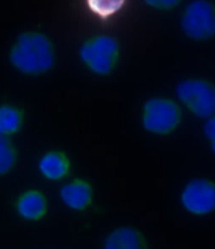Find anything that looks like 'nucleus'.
<instances>
[{
	"label": "nucleus",
	"instance_id": "obj_1",
	"mask_svg": "<svg viewBox=\"0 0 215 249\" xmlns=\"http://www.w3.org/2000/svg\"><path fill=\"white\" fill-rule=\"evenodd\" d=\"M12 64L26 74L38 75L51 70L55 63V50L46 36L26 32L19 36L10 53Z\"/></svg>",
	"mask_w": 215,
	"mask_h": 249
},
{
	"label": "nucleus",
	"instance_id": "obj_2",
	"mask_svg": "<svg viewBox=\"0 0 215 249\" xmlns=\"http://www.w3.org/2000/svg\"><path fill=\"white\" fill-rule=\"evenodd\" d=\"M79 57L91 72L102 76L109 75L118 64L119 45L112 36H96L82 43Z\"/></svg>",
	"mask_w": 215,
	"mask_h": 249
},
{
	"label": "nucleus",
	"instance_id": "obj_3",
	"mask_svg": "<svg viewBox=\"0 0 215 249\" xmlns=\"http://www.w3.org/2000/svg\"><path fill=\"white\" fill-rule=\"evenodd\" d=\"M181 119V108L172 99L154 97L143 106V125L151 133L160 135L170 134L180 124Z\"/></svg>",
	"mask_w": 215,
	"mask_h": 249
},
{
	"label": "nucleus",
	"instance_id": "obj_4",
	"mask_svg": "<svg viewBox=\"0 0 215 249\" xmlns=\"http://www.w3.org/2000/svg\"><path fill=\"white\" fill-rule=\"evenodd\" d=\"M179 100L195 116L210 118L215 114V85L199 79H188L178 84Z\"/></svg>",
	"mask_w": 215,
	"mask_h": 249
},
{
	"label": "nucleus",
	"instance_id": "obj_5",
	"mask_svg": "<svg viewBox=\"0 0 215 249\" xmlns=\"http://www.w3.org/2000/svg\"><path fill=\"white\" fill-rule=\"evenodd\" d=\"M181 27L189 37L205 41L215 36V3L210 0H195L184 9Z\"/></svg>",
	"mask_w": 215,
	"mask_h": 249
},
{
	"label": "nucleus",
	"instance_id": "obj_6",
	"mask_svg": "<svg viewBox=\"0 0 215 249\" xmlns=\"http://www.w3.org/2000/svg\"><path fill=\"white\" fill-rule=\"evenodd\" d=\"M182 205L190 213L202 215L215 211V184L208 179H195L184 188Z\"/></svg>",
	"mask_w": 215,
	"mask_h": 249
},
{
	"label": "nucleus",
	"instance_id": "obj_7",
	"mask_svg": "<svg viewBox=\"0 0 215 249\" xmlns=\"http://www.w3.org/2000/svg\"><path fill=\"white\" fill-rule=\"evenodd\" d=\"M60 196L67 206L77 211H84L92 203V186L85 179L76 178L62 188Z\"/></svg>",
	"mask_w": 215,
	"mask_h": 249
},
{
	"label": "nucleus",
	"instance_id": "obj_8",
	"mask_svg": "<svg viewBox=\"0 0 215 249\" xmlns=\"http://www.w3.org/2000/svg\"><path fill=\"white\" fill-rule=\"evenodd\" d=\"M20 215L26 219L38 221L46 215L48 203L46 197L40 191L31 190L23 193L17 203Z\"/></svg>",
	"mask_w": 215,
	"mask_h": 249
},
{
	"label": "nucleus",
	"instance_id": "obj_9",
	"mask_svg": "<svg viewBox=\"0 0 215 249\" xmlns=\"http://www.w3.org/2000/svg\"><path fill=\"white\" fill-rule=\"evenodd\" d=\"M106 249H147L148 243L137 229L121 227L113 231L106 239Z\"/></svg>",
	"mask_w": 215,
	"mask_h": 249
},
{
	"label": "nucleus",
	"instance_id": "obj_10",
	"mask_svg": "<svg viewBox=\"0 0 215 249\" xmlns=\"http://www.w3.org/2000/svg\"><path fill=\"white\" fill-rule=\"evenodd\" d=\"M39 168L43 176L52 180H59L68 175L71 162L66 153L54 150L45 154L41 159Z\"/></svg>",
	"mask_w": 215,
	"mask_h": 249
},
{
	"label": "nucleus",
	"instance_id": "obj_11",
	"mask_svg": "<svg viewBox=\"0 0 215 249\" xmlns=\"http://www.w3.org/2000/svg\"><path fill=\"white\" fill-rule=\"evenodd\" d=\"M23 120V110L8 105L0 106V134L8 136L18 133Z\"/></svg>",
	"mask_w": 215,
	"mask_h": 249
},
{
	"label": "nucleus",
	"instance_id": "obj_12",
	"mask_svg": "<svg viewBox=\"0 0 215 249\" xmlns=\"http://www.w3.org/2000/svg\"><path fill=\"white\" fill-rule=\"evenodd\" d=\"M18 151L7 136L0 134V176L9 173L14 168Z\"/></svg>",
	"mask_w": 215,
	"mask_h": 249
},
{
	"label": "nucleus",
	"instance_id": "obj_13",
	"mask_svg": "<svg viewBox=\"0 0 215 249\" xmlns=\"http://www.w3.org/2000/svg\"><path fill=\"white\" fill-rule=\"evenodd\" d=\"M125 0H88L89 5L96 12L108 15L121 7Z\"/></svg>",
	"mask_w": 215,
	"mask_h": 249
},
{
	"label": "nucleus",
	"instance_id": "obj_14",
	"mask_svg": "<svg viewBox=\"0 0 215 249\" xmlns=\"http://www.w3.org/2000/svg\"><path fill=\"white\" fill-rule=\"evenodd\" d=\"M147 5L154 9L167 11L173 9L179 5L182 0H143Z\"/></svg>",
	"mask_w": 215,
	"mask_h": 249
},
{
	"label": "nucleus",
	"instance_id": "obj_15",
	"mask_svg": "<svg viewBox=\"0 0 215 249\" xmlns=\"http://www.w3.org/2000/svg\"><path fill=\"white\" fill-rule=\"evenodd\" d=\"M204 131L210 142L211 148L215 154V114L206 121Z\"/></svg>",
	"mask_w": 215,
	"mask_h": 249
}]
</instances>
